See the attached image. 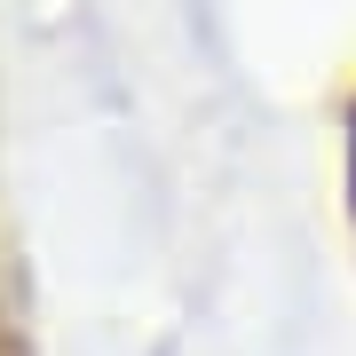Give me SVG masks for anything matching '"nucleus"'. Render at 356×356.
<instances>
[{"mask_svg":"<svg viewBox=\"0 0 356 356\" xmlns=\"http://www.w3.org/2000/svg\"><path fill=\"white\" fill-rule=\"evenodd\" d=\"M348 206H356V111H348Z\"/></svg>","mask_w":356,"mask_h":356,"instance_id":"1","label":"nucleus"}]
</instances>
